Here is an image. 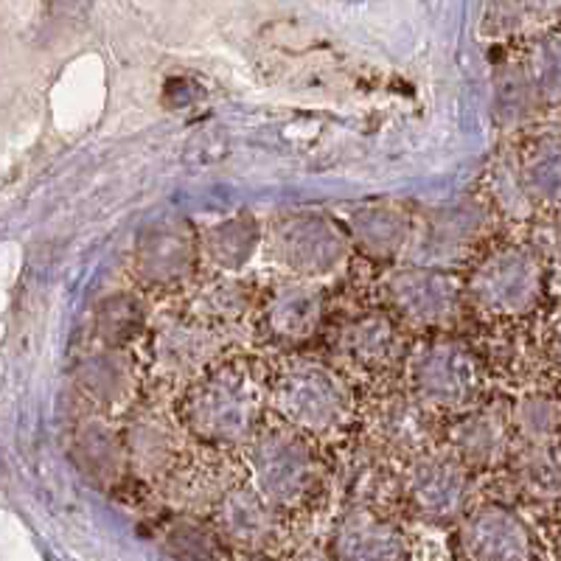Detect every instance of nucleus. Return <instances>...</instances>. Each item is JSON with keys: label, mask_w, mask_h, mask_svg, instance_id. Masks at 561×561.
Masks as SVG:
<instances>
[{"label": "nucleus", "mask_w": 561, "mask_h": 561, "mask_svg": "<svg viewBox=\"0 0 561 561\" xmlns=\"http://www.w3.org/2000/svg\"><path fill=\"white\" fill-rule=\"evenodd\" d=\"M270 404V374L244 357H219L203 377L185 385L178 419L185 433L208 447L248 444L264 424Z\"/></svg>", "instance_id": "1"}, {"label": "nucleus", "mask_w": 561, "mask_h": 561, "mask_svg": "<svg viewBox=\"0 0 561 561\" xmlns=\"http://www.w3.org/2000/svg\"><path fill=\"white\" fill-rule=\"evenodd\" d=\"M250 483L278 511L293 517L312 508L323 491V466L312 435L284 421L280 415L264 419L253 438L244 444Z\"/></svg>", "instance_id": "2"}, {"label": "nucleus", "mask_w": 561, "mask_h": 561, "mask_svg": "<svg viewBox=\"0 0 561 561\" xmlns=\"http://www.w3.org/2000/svg\"><path fill=\"white\" fill-rule=\"evenodd\" d=\"M270 408L312 438L343 433L357 413L343 374L312 357L280 359L270 377Z\"/></svg>", "instance_id": "3"}, {"label": "nucleus", "mask_w": 561, "mask_h": 561, "mask_svg": "<svg viewBox=\"0 0 561 561\" xmlns=\"http://www.w3.org/2000/svg\"><path fill=\"white\" fill-rule=\"evenodd\" d=\"M545 275L548 264L528 242H500L474 262L463 293L485 318L517 320L542 304Z\"/></svg>", "instance_id": "4"}, {"label": "nucleus", "mask_w": 561, "mask_h": 561, "mask_svg": "<svg viewBox=\"0 0 561 561\" xmlns=\"http://www.w3.org/2000/svg\"><path fill=\"white\" fill-rule=\"evenodd\" d=\"M404 385L435 413H463L483 396V359L466 340L427 337L404 359Z\"/></svg>", "instance_id": "5"}, {"label": "nucleus", "mask_w": 561, "mask_h": 561, "mask_svg": "<svg viewBox=\"0 0 561 561\" xmlns=\"http://www.w3.org/2000/svg\"><path fill=\"white\" fill-rule=\"evenodd\" d=\"M399 494L415 519L435 528H455L474 508V472L447 447H435L408 460Z\"/></svg>", "instance_id": "6"}, {"label": "nucleus", "mask_w": 561, "mask_h": 561, "mask_svg": "<svg viewBox=\"0 0 561 561\" xmlns=\"http://www.w3.org/2000/svg\"><path fill=\"white\" fill-rule=\"evenodd\" d=\"M270 262L295 278L325 280L345 267L351 255V233L325 214L278 217L264 233Z\"/></svg>", "instance_id": "7"}, {"label": "nucleus", "mask_w": 561, "mask_h": 561, "mask_svg": "<svg viewBox=\"0 0 561 561\" xmlns=\"http://www.w3.org/2000/svg\"><path fill=\"white\" fill-rule=\"evenodd\" d=\"M382 298L399 323L424 332H444L463 307V284L447 267L408 264L385 278Z\"/></svg>", "instance_id": "8"}, {"label": "nucleus", "mask_w": 561, "mask_h": 561, "mask_svg": "<svg viewBox=\"0 0 561 561\" xmlns=\"http://www.w3.org/2000/svg\"><path fill=\"white\" fill-rule=\"evenodd\" d=\"M225 337L219 325L197 314H163L149 329V359L154 377L185 388L222 357Z\"/></svg>", "instance_id": "9"}, {"label": "nucleus", "mask_w": 561, "mask_h": 561, "mask_svg": "<svg viewBox=\"0 0 561 561\" xmlns=\"http://www.w3.org/2000/svg\"><path fill=\"white\" fill-rule=\"evenodd\" d=\"M460 561H539V539L519 511L505 503L474 505L455 525Z\"/></svg>", "instance_id": "10"}, {"label": "nucleus", "mask_w": 561, "mask_h": 561, "mask_svg": "<svg viewBox=\"0 0 561 561\" xmlns=\"http://www.w3.org/2000/svg\"><path fill=\"white\" fill-rule=\"evenodd\" d=\"M444 447L474 474L500 472L511 463V455L517 449L511 404L503 399L478 402L455 415V421H449V427L444 430Z\"/></svg>", "instance_id": "11"}, {"label": "nucleus", "mask_w": 561, "mask_h": 561, "mask_svg": "<svg viewBox=\"0 0 561 561\" xmlns=\"http://www.w3.org/2000/svg\"><path fill=\"white\" fill-rule=\"evenodd\" d=\"M435 419L438 413L404 385L402 390L379 393L370 402V408L365 410V430L377 453L410 460L435 449V435H438Z\"/></svg>", "instance_id": "12"}, {"label": "nucleus", "mask_w": 561, "mask_h": 561, "mask_svg": "<svg viewBox=\"0 0 561 561\" xmlns=\"http://www.w3.org/2000/svg\"><path fill=\"white\" fill-rule=\"evenodd\" d=\"M203 259L199 237L185 219L167 217L149 225L133 248V275L140 287L172 289L194 275Z\"/></svg>", "instance_id": "13"}, {"label": "nucleus", "mask_w": 561, "mask_h": 561, "mask_svg": "<svg viewBox=\"0 0 561 561\" xmlns=\"http://www.w3.org/2000/svg\"><path fill=\"white\" fill-rule=\"evenodd\" d=\"M334 561H413V545L402 525L374 505L351 503L329 536Z\"/></svg>", "instance_id": "14"}, {"label": "nucleus", "mask_w": 561, "mask_h": 561, "mask_svg": "<svg viewBox=\"0 0 561 561\" xmlns=\"http://www.w3.org/2000/svg\"><path fill=\"white\" fill-rule=\"evenodd\" d=\"M210 523L225 542L242 553H270L280 539V514L250 480H237L210 505Z\"/></svg>", "instance_id": "15"}, {"label": "nucleus", "mask_w": 561, "mask_h": 561, "mask_svg": "<svg viewBox=\"0 0 561 561\" xmlns=\"http://www.w3.org/2000/svg\"><path fill=\"white\" fill-rule=\"evenodd\" d=\"M332 348L351 368L382 377L404 359L402 323L390 309H368L351 314L334 329Z\"/></svg>", "instance_id": "16"}, {"label": "nucleus", "mask_w": 561, "mask_h": 561, "mask_svg": "<svg viewBox=\"0 0 561 561\" xmlns=\"http://www.w3.org/2000/svg\"><path fill=\"white\" fill-rule=\"evenodd\" d=\"M262 329L278 345H298L320 332L325 314V289L320 280H278L259 300Z\"/></svg>", "instance_id": "17"}, {"label": "nucleus", "mask_w": 561, "mask_h": 561, "mask_svg": "<svg viewBox=\"0 0 561 561\" xmlns=\"http://www.w3.org/2000/svg\"><path fill=\"white\" fill-rule=\"evenodd\" d=\"M185 427L178 415H169L158 408L138 410L124 427L129 469L135 478L147 483H167L180 463H183Z\"/></svg>", "instance_id": "18"}, {"label": "nucleus", "mask_w": 561, "mask_h": 561, "mask_svg": "<svg viewBox=\"0 0 561 561\" xmlns=\"http://www.w3.org/2000/svg\"><path fill=\"white\" fill-rule=\"evenodd\" d=\"M483 225L485 210L474 203L440 208L424 217L421 225H415L404 255L410 264H427V267H447V264L463 262L483 233Z\"/></svg>", "instance_id": "19"}, {"label": "nucleus", "mask_w": 561, "mask_h": 561, "mask_svg": "<svg viewBox=\"0 0 561 561\" xmlns=\"http://www.w3.org/2000/svg\"><path fill=\"white\" fill-rule=\"evenodd\" d=\"M77 388L93 408L118 410L127 408L138 393V363L127 348L99 345L88 351L77 365Z\"/></svg>", "instance_id": "20"}, {"label": "nucleus", "mask_w": 561, "mask_h": 561, "mask_svg": "<svg viewBox=\"0 0 561 561\" xmlns=\"http://www.w3.org/2000/svg\"><path fill=\"white\" fill-rule=\"evenodd\" d=\"M70 453H73L79 472L99 489H115L129 469L124 433H115L104 421V415H84L79 421L73 438H70Z\"/></svg>", "instance_id": "21"}, {"label": "nucleus", "mask_w": 561, "mask_h": 561, "mask_svg": "<svg viewBox=\"0 0 561 561\" xmlns=\"http://www.w3.org/2000/svg\"><path fill=\"white\" fill-rule=\"evenodd\" d=\"M413 230V217L393 203L363 205L348 217L351 244L368 262H396L399 255L408 253Z\"/></svg>", "instance_id": "22"}, {"label": "nucleus", "mask_w": 561, "mask_h": 561, "mask_svg": "<svg viewBox=\"0 0 561 561\" xmlns=\"http://www.w3.org/2000/svg\"><path fill=\"white\" fill-rule=\"evenodd\" d=\"M264 242V230L259 219L248 210L237 217L210 222L199 230V250L203 259L217 270V273H242L255 255L259 244Z\"/></svg>", "instance_id": "23"}, {"label": "nucleus", "mask_w": 561, "mask_h": 561, "mask_svg": "<svg viewBox=\"0 0 561 561\" xmlns=\"http://www.w3.org/2000/svg\"><path fill=\"white\" fill-rule=\"evenodd\" d=\"M511 483L525 500L539 505L561 503V438L523 444L511 455Z\"/></svg>", "instance_id": "24"}, {"label": "nucleus", "mask_w": 561, "mask_h": 561, "mask_svg": "<svg viewBox=\"0 0 561 561\" xmlns=\"http://www.w3.org/2000/svg\"><path fill=\"white\" fill-rule=\"evenodd\" d=\"M259 307V295L250 280L239 278L237 273H217V278L205 280L197 289L188 312L203 318L205 323H214L219 329L239 323L248 318V312Z\"/></svg>", "instance_id": "25"}, {"label": "nucleus", "mask_w": 561, "mask_h": 561, "mask_svg": "<svg viewBox=\"0 0 561 561\" xmlns=\"http://www.w3.org/2000/svg\"><path fill=\"white\" fill-rule=\"evenodd\" d=\"M517 154L536 208H561V133L536 135Z\"/></svg>", "instance_id": "26"}, {"label": "nucleus", "mask_w": 561, "mask_h": 561, "mask_svg": "<svg viewBox=\"0 0 561 561\" xmlns=\"http://www.w3.org/2000/svg\"><path fill=\"white\" fill-rule=\"evenodd\" d=\"M160 545L174 561H222L230 548L217 530V525L205 523L192 511H180L160 530Z\"/></svg>", "instance_id": "27"}, {"label": "nucleus", "mask_w": 561, "mask_h": 561, "mask_svg": "<svg viewBox=\"0 0 561 561\" xmlns=\"http://www.w3.org/2000/svg\"><path fill=\"white\" fill-rule=\"evenodd\" d=\"M545 107L528 65L505 62L494 73V122L500 129H519Z\"/></svg>", "instance_id": "28"}, {"label": "nucleus", "mask_w": 561, "mask_h": 561, "mask_svg": "<svg viewBox=\"0 0 561 561\" xmlns=\"http://www.w3.org/2000/svg\"><path fill=\"white\" fill-rule=\"evenodd\" d=\"M93 325L102 345L113 348H127L138 334L147 329V309L144 300L133 293H113L96 304L93 312Z\"/></svg>", "instance_id": "29"}, {"label": "nucleus", "mask_w": 561, "mask_h": 561, "mask_svg": "<svg viewBox=\"0 0 561 561\" xmlns=\"http://www.w3.org/2000/svg\"><path fill=\"white\" fill-rule=\"evenodd\" d=\"M489 197L491 208L497 210L500 217L517 219V222L536 217V203L530 197L528 185H525L519 154L505 152L491 163Z\"/></svg>", "instance_id": "30"}, {"label": "nucleus", "mask_w": 561, "mask_h": 561, "mask_svg": "<svg viewBox=\"0 0 561 561\" xmlns=\"http://www.w3.org/2000/svg\"><path fill=\"white\" fill-rule=\"evenodd\" d=\"M514 430L523 444L561 438V399L548 390H528L511 402Z\"/></svg>", "instance_id": "31"}, {"label": "nucleus", "mask_w": 561, "mask_h": 561, "mask_svg": "<svg viewBox=\"0 0 561 561\" xmlns=\"http://www.w3.org/2000/svg\"><path fill=\"white\" fill-rule=\"evenodd\" d=\"M525 65L545 107H561V32L539 39Z\"/></svg>", "instance_id": "32"}, {"label": "nucleus", "mask_w": 561, "mask_h": 561, "mask_svg": "<svg viewBox=\"0 0 561 561\" xmlns=\"http://www.w3.org/2000/svg\"><path fill=\"white\" fill-rule=\"evenodd\" d=\"M528 244L542 255L545 264H561V208H548V214L530 219Z\"/></svg>", "instance_id": "33"}, {"label": "nucleus", "mask_w": 561, "mask_h": 561, "mask_svg": "<svg viewBox=\"0 0 561 561\" xmlns=\"http://www.w3.org/2000/svg\"><path fill=\"white\" fill-rule=\"evenodd\" d=\"M519 7L536 18H550V14H561V0H517Z\"/></svg>", "instance_id": "34"}, {"label": "nucleus", "mask_w": 561, "mask_h": 561, "mask_svg": "<svg viewBox=\"0 0 561 561\" xmlns=\"http://www.w3.org/2000/svg\"><path fill=\"white\" fill-rule=\"evenodd\" d=\"M548 357H550V363H553L556 368L561 370V323L553 325V332H550V340H548Z\"/></svg>", "instance_id": "35"}, {"label": "nucleus", "mask_w": 561, "mask_h": 561, "mask_svg": "<svg viewBox=\"0 0 561 561\" xmlns=\"http://www.w3.org/2000/svg\"><path fill=\"white\" fill-rule=\"evenodd\" d=\"M293 561H334V556L329 553V548H300Z\"/></svg>", "instance_id": "36"}, {"label": "nucleus", "mask_w": 561, "mask_h": 561, "mask_svg": "<svg viewBox=\"0 0 561 561\" xmlns=\"http://www.w3.org/2000/svg\"><path fill=\"white\" fill-rule=\"evenodd\" d=\"M550 545H553V556H556V561H561V517L556 519L553 530H550Z\"/></svg>", "instance_id": "37"}, {"label": "nucleus", "mask_w": 561, "mask_h": 561, "mask_svg": "<svg viewBox=\"0 0 561 561\" xmlns=\"http://www.w3.org/2000/svg\"><path fill=\"white\" fill-rule=\"evenodd\" d=\"M239 561H278V559H275V556H270V553H244Z\"/></svg>", "instance_id": "38"}]
</instances>
